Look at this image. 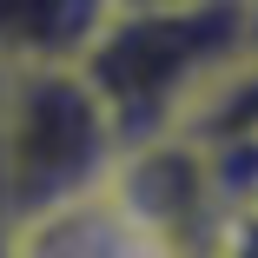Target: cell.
I'll list each match as a JSON object with an SVG mask.
<instances>
[{
    "label": "cell",
    "instance_id": "cell-1",
    "mask_svg": "<svg viewBox=\"0 0 258 258\" xmlns=\"http://www.w3.org/2000/svg\"><path fill=\"white\" fill-rule=\"evenodd\" d=\"M258 0H192V7L106 14L80 80L106 106L119 152L185 133L225 86L251 80Z\"/></svg>",
    "mask_w": 258,
    "mask_h": 258
},
{
    "label": "cell",
    "instance_id": "cell-2",
    "mask_svg": "<svg viewBox=\"0 0 258 258\" xmlns=\"http://www.w3.org/2000/svg\"><path fill=\"white\" fill-rule=\"evenodd\" d=\"M119 133L93 99L80 67L53 73H7L0 86V199L7 225L53 219L113 185Z\"/></svg>",
    "mask_w": 258,
    "mask_h": 258
},
{
    "label": "cell",
    "instance_id": "cell-3",
    "mask_svg": "<svg viewBox=\"0 0 258 258\" xmlns=\"http://www.w3.org/2000/svg\"><path fill=\"white\" fill-rule=\"evenodd\" d=\"M106 27V0H0V73L80 67Z\"/></svg>",
    "mask_w": 258,
    "mask_h": 258
},
{
    "label": "cell",
    "instance_id": "cell-4",
    "mask_svg": "<svg viewBox=\"0 0 258 258\" xmlns=\"http://www.w3.org/2000/svg\"><path fill=\"white\" fill-rule=\"evenodd\" d=\"M146 7H192V0H106V14H146Z\"/></svg>",
    "mask_w": 258,
    "mask_h": 258
},
{
    "label": "cell",
    "instance_id": "cell-5",
    "mask_svg": "<svg viewBox=\"0 0 258 258\" xmlns=\"http://www.w3.org/2000/svg\"><path fill=\"white\" fill-rule=\"evenodd\" d=\"M0 258H14V225H0Z\"/></svg>",
    "mask_w": 258,
    "mask_h": 258
},
{
    "label": "cell",
    "instance_id": "cell-6",
    "mask_svg": "<svg viewBox=\"0 0 258 258\" xmlns=\"http://www.w3.org/2000/svg\"><path fill=\"white\" fill-rule=\"evenodd\" d=\"M0 86H7V73H0Z\"/></svg>",
    "mask_w": 258,
    "mask_h": 258
}]
</instances>
